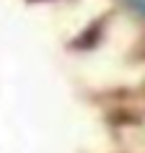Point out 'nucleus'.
Returning <instances> with one entry per match:
<instances>
[{
  "instance_id": "nucleus-1",
  "label": "nucleus",
  "mask_w": 145,
  "mask_h": 153,
  "mask_svg": "<svg viewBox=\"0 0 145 153\" xmlns=\"http://www.w3.org/2000/svg\"><path fill=\"white\" fill-rule=\"evenodd\" d=\"M129 3H132L137 10H143V13H145V0H129Z\"/></svg>"
}]
</instances>
